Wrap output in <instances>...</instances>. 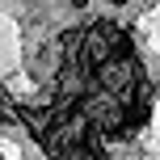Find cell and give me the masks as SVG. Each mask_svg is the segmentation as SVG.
<instances>
[{
	"instance_id": "6da1fadb",
	"label": "cell",
	"mask_w": 160,
	"mask_h": 160,
	"mask_svg": "<svg viewBox=\"0 0 160 160\" xmlns=\"http://www.w3.org/2000/svg\"><path fill=\"white\" fill-rule=\"evenodd\" d=\"M72 4H76V8H84V4H88V0H72Z\"/></svg>"
}]
</instances>
